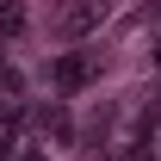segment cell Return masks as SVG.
Masks as SVG:
<instances>
[{"label":"cell","instance_id":"6da1fadb","mask_svg":"<svg viewBox=\"0 0 161 161\" xmlns=\"http://www.w3.org/2000/svg\"><path fill=\"white\" fill-rule=\"evenodd\" d=\"M80 80H87V56H62V62H56V87H62V93H75Z\"/></svg>","mask_w":161,"mask_h":161},{"label":"cell","instance_id":"7a4b0ae2","mask_svg":"<svg viewBox=\"0 0 161 161\" xmlns=\"http://www.w3.org/2000/svg\"><path fill=\"white\" fill-rule=\"evenodd\" d=\"M93 19H105V0H80L75 13H68V31H87Z\"/></svg>","mask_w":161,"mask_h":161},{"label":"cell","instance_id":"3957f363","mask_svg":"<svg viewBox=\"0 0 161 161\" xmlns=\"http://www.w3.org/2000/svg\"><path fill=\"white\" fill-rule=\"evenodd\" d=\"M0 31H6V37L25 31V13H19V6H0Z\"/></svg>","mask_w":161,"mask_h":161},{"label":"cell","instance_id":"277c9868","mask_svg":"<svg viewBox=\"0 0 161 161\" xmlns=\"http://www.w3.org/2000/svg\"><path fill=\"white\" fill-rule=\"evenodd\" d=\"M155 62H161V43H155Z\"/></svg>","mask_w":161,"mask_h":161}]
</instances>
